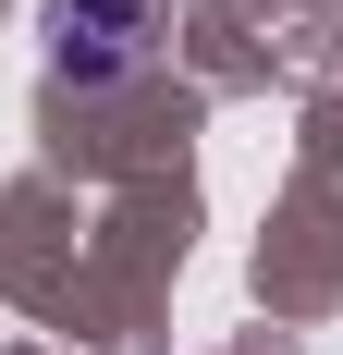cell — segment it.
Here are the masks:
<instances>
[{
	"label": "cell",
	"mask_w": 343,
	"mask_h": 355,
	"mask_svg": "<svg viewBox=\"0 0 343 355\" xmlns=\"http://www.w3.org/2000/svg\"><path fill=\"white\" fill-rule=\"evenodd\" d=\"M49 62L74 86H123L160 62V0H49Z\"/></svg>",
	"instance_id": "cell-1"
}]
</instances>
